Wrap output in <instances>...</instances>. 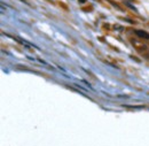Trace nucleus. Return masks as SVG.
I'll return each mask as SVG.
<instances>
[{"instance_id":"obj_1","label":"nucleus","mask_w":149,"mask_h":146,"mask_svg":"<svg viewBox=\"0 0 149 146\" xmlns=\"http://www.w3.org/2000/svg\"><path fill=\"white\" fill-rule=\"evenodd\" d=\"M135 34L140 37V38L149 39V34H148V32H146V31H142V30H136V31H135Z\"/></svg>"},{"instance_id":"obj_2","label":"nucleus","mask_w":149,"mask_h":146,"mask_svg":"<svg viewBox=\"0 0 149 146\" xmlns=\"http://www.w3.org/2000/svg\"><path fill=\"white\" fill-rule=\"evenodd\" d=\"M79 1H80V2H85L86 0H79Z\"/></svg>"}]
</instances>
